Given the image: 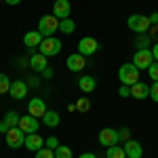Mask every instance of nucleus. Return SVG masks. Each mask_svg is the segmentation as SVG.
Returning <instances> with one entry per match:
<instances>
[{
	"label": "nucleus",
	"mask_w": 158,
	"mask_h": 158,
	"mask_svg": "<svg viewBox=\"0 0 158 158\" xmlns=\"http://www.w3.org/2000/svg\"><path fill=\"white\" fill-rule=\"evenodd\" d=\"M59 30V19L55 15H42L40 21H38V32L42 34V38L53 36L55 32Z\"/></svg>",
	"instance_id": "nucleus-1"
},
{
	"label": "nucleus",
	"mask_w": 158,
	"mask_h": 158,
	"mask_svg": "<svg viewBox=\"0 0 158 158\" xmlns=\"http://www.w3.org/2000/svg\"><path fill=\"white\" fill-rule=\"evenodd\" d=\"M118 78H120L122 85H127V86H133L135 82H139V70H137V65L135 63H124V65H120Z\"/></svg>",
	"instance_id": "nucleus-2"
},
{
	"label": "nucleus",
	"mask_w": 158,
	"mask_h": 158,
	"mask_svg": "<svg viewBox=\"0 0 158 158\" xmlns=\"http://www.w3.org/2000/svg\"><path fill=\"white\" fill-rule=\"evenodd\" d=\"M127 23H129V30H133L135 34H148V32H150V27H152L150 17H146V15H139V13L131 15Z\"/></svg>",
	"instance_id": "nucleus-3"
},
{
	"label": "nucleus",
	"mask_w": 158,
	"mask_h": 158,
	"mask_svg": "<svg viewBox=\"0 0 158 158\" xmlns=\"http://www.w3.org/2000/svg\"><path fill=\"white\" fill-rule=\"evenodd\" d=\"M61 49H63V44H61L59 38H55V36L42 38V42H40V53H42L44 57H53V55H59Z\"/></svg>",
	"instance_id": "nucleus-4"
},
{
	"label": "nucleus",
	"mask_w": 158,
	"mask_h": 158,
	"mask_svg": "<svg viewBox=\"0 0 158 158\" xmlns=\"http://www.w3.org/2000/svg\"><path fill=\"white\" fill-rule=\"evenodd\" d=\"M133 63L137 65V70H148L152 63H154V55L152 49H139L133 57Z\"/></svg>",
	"instance_id": "nucleus-5"
},
{
	"label": "nucleus",
	"mask_w": 158,
	"mask_h": 158,
	"mask_svg": "<svg viewBox=\"0 0 158 158\" xmlns=\"http://www.w3.org/2000/svg\"><path fill=\"white\" fill-rule=\"evenodd\" d=\"M23 143H25V133L19 127H13L6 131V146L9 148L17 150V148H23Z\"/></svg>",
	"instance_id": "nucleus-6"
},
{
	"label": "nucleus",
	"mask_w": 158,
	"mask_h": 158,
	"mask_svg": "<svg viewBox=\"0 0 158 158\" xmlns=\"http://www.w3.org/2000/svg\"><path fill=\"white\" fill-rule=\"evenodd\" d=\"M97 51H99V42L95 38H91V36L80 38V42H78V53H80V55L91 57V55H95Z\"/></svg>",
	"instance_id": "nucleus-7"
},
{
	"label": "nucleus",
	"mask_w": 158,
	"mask_h": 158,
	"mask_svg": "<svg viewBox=\"0 0 158 158\" xmlns=\"http://www.w3.org/2000/svg\"><path fill=\"white\" fill-rule=\"evenodd\" d=\"M118 141H120V137H118L116 129H101L99 131V143L103 148H112V146H116Z\"/></svg>",
	"instance_id": "nucleus-8"
},
{
	"label": "nucleus",
	"mask_w": 158,
	"mask_h": 158,
	"mask_svg": "<svg viewBox=\"0 0 158 158\" xmlns=\"http://www.w3.org/2000/svg\"><path fill=\"white\" fill-rule=\"evenodd\" d=\"M47 112H49V110H47V103H44V99H40V97L30 99V103H27V114H32L34 118H42Z\"/></svg>",
	"instance_id": "nucleus-9"
},
{
	"label": "nucleus",
	"mask_w": 158,
	"mask_h": 158,
	"mask_svg": "<svg viewBox=\"0 0 158 158\" xmlns=\"http://www.w3.org/2000/svg\"><path fill=\"white\" fill-rule=\"evenodd\" d=\"M17 127H19L25 135H30V133H36L40 124H38V118H34L32 114H25V116L19 118V124H17Z\"/></svg>",
	"instance_id": "nucleus-10"
},
{
	"label": "nucleus",
	"mask_w": 158,
	"mask_h": 158,
	"mask_svg": "<svg viewBox=\"0 0 158 158\" xmlns=\"http://www.w3.org/2000/svg\"><path fill=\"white\" fill-rule=\"evenodd\" d=\"M70 13H72V4H70V0H55V4H53V15H55L59 21H61V19H68Z\"/></svg>",
	"instance_id": "nucleus-11"
},
{
	"label": "nucleus",
	"mask_w": 158,
	"mask_h": 158,
	"mask_svg": "<svg viewBox=\"0 0 158 158\" xmlns=\"http://www.w3.org/2000/svg\"><path fill=\"white\" fill-rule=\"evenodd\" d=\"M65 65H68V70H70V72H82V70H85V65H86V59H85V55L74 53V55L68 57Z\"/></svg>",
	"instance_id": "nucleus-12"
},
{
	"label": "nucleus",
	"mask_w": 158,
	"mask_h": 158,
	"mask_svg": "<svg viewBox=\"0 0 158 158\" xmlns=\"http://www.w3.org/2000/svg\"><path fill=\"white\" fill-rule=\"evenodd\" d=\"M124 154H127V158H141L143 156V148H141L139 141L129 139V141H124Z\"/></svg>",
	"instance_id": "nucleus-13"
},
{
	"label": "nucleus",
	"mask_w": 158,
	"mask_h": 158,
	"mask_svg": "<svg viewBox=\"0 0 158 158\" xmlns=\"http://www.w3.org/2000/svg\"><path fill=\"white\" fill-rule=\"evenodd\" d=\"M23 146L27 148V150H32V152H38V150L44 148V139H42L38 133H30V135H25V143Z\"/></svg>",
	"instance_id": "nucleus-14"
},
{
	"label": "nucleus",
	"mask_w": 158,
	"mask_h": 158,
	"mask_svg": "<svg viewBox=\"0 0 158 158\" xmlns=\"http://www.w3.org/2000/svg\"><path fill=\"white\" fill-rule=\"evenodd\" d=\"M11 97L13 99H23L25 93H27V85H25L23 80H15V82H11Z\"/></svg>",
	"instance_id": "nucleus-15"
},
{
	"label": "nucleus",
	"mask_w": 158,
	"mask_h": 158,
	"mask_svg": "<svg viewBox=\"0 0 158 158\" xmlns=\"http://www.w3.org/2000/svg\"><path fill=\"white\" fill-rule=\"evenodd\" d=\"M131 97H135V99L150 97V86L143 85V82H135V85L131 86Z\"/></svg>",
	"instance_id": "nucleus-16"
},
{
	"label": "nucleus",
	"mask_w": 158,
	"mask_h": 158,
	"mask_svg": "<svg viewBox=\"0 0 158 158\" xmlns=\"http://www.w3.org/2000/svg\"><path fill=\"white\" fill-rule=\"evenodd\" d=\"M23 42H25V47L27 49H34V47H40V42H42V34L40 32H27L23 36Z\"/></svg>",
	"instance_id": "nucleus-17"
},
{
	"label": "nucleus",
	"mask_w": 158,
	"mask_h": 158,
	"mask_svg": "<svg viewBox=\"0 0 158 158\" xmlns=\"http://www.w3.org/2000/svg\"><path fill=\"white\" fill-rule=\"evenodd\" d=\"M95 86H97V82H95L93 76H82V78L78 80V89H80L82 93H93Z\"/></svg>",
	"instance_id": "nucleus-18"
},
{
	"label": "nucleus",
	"mask_w": 158,
	"mask_h": 158,
	"mask_svg": "<svg viewBox=\"0 0 158 158\" xmlns=\"http://www.w3.org/2000/svg\"><path fill=\"white\" fill-rule=\"evenodd\" d=\"M42 122H44L47 127H51V129H53V127H57V124L61 122V116L57 114V112H53V110H49V112H47V114L42 116Z\"/></svg>",
	"instance_id": "nucleus-19"
},
{
	"label": "nucleus",
	"mask_w": 158,
	"mask_h": 158,
	"mask_svg": "<svg viewBox=\"0 0 158 158\" xmlns=\"http://www.w3.org/2000/svg\"><path fill=\"white\" fill-rule=\"evenodd\" d=\"M30 65H32L34 70H38V72H42V70H47V57H44L42 53H38V55H34V57L30 59Z\"/></svg>",
	"instance_id": "nucleus-20"
},
{
	"label": "nucleus",
	"mask_w": 158,
	"mask_h": 158,
	"mask_svg": "<svg viewBox=\"0 0 158 158\" xmlns=\"http://www.w3.org/2000/svg\"><path fill=\"white\" fill-rule=\"evenodd\" d=\"M74 30H76V23H74L70 17H68V19H61V21H59V32H63V34H72Z\"/></svg>",
	"instance_id": "nucleus-21"
},
{
	"label": "nucleus",
	"mask_w": 158,
	"mask_h": 158,
	"mask_svg": "<svg viewBox=\"0 0 158 158\" xmlns=\"http://www.w3.org/2000/svg\"><path fill=\"white\" fill-rule=\"evenodd\" d=\"M74 110H76V112H80V114L89 112V110H91V99H89V97H80L78 101H76Z\"/></svg>",
	"instance_id": "nucleus-22"
},
{
	"label": "nucleus",
	"mask_w": 158,
	"mask_h": 158,
	"mask_svg": "<svg viewBox=\"0 0 158 158\" xmlns=\"http://www.w3.org/2000/svg\"><path fill=\"white\" fill-rule=\"evenodd\" d=\"M19 118H21V116H19V114H17V112H6V116H4V122H6V124H9V127H17V124H19Z\"/></svg>",
	"instance_id": "nucleus-23"
},
{
	"label": "nucleus",
	"mask_w": 158,
	"mask_h": 158,
	"mask_svg": "<svg viewBox=\"0 0 158 158\" xmlns=\"http://www.w3.org/2000/svg\"><path fill=\"white\" fill-rule=\"evenodd\" d=\"M108 158H127V154H124V148H118V146L108 148Z\"/></svg>",
	"instance_id": "nucleus-24"
},
{
	"label": "nucleus",
	"mask_w": 158,
	"mask_h": 158,
	"mask_svg": "<svg viewBox=\"0 0 158 158\" xmlns=\"http://www.w3.org/2000/svg\"><path fill=\"white\" fill-rule=\"evenodd\" d=\"M55 158H72V148H68V146L55 148Z\"/></svg>",
	"instance_id": "nucleus-25"
},
{
	"label": "nucleus",
	"mask_w": 158,
	"mask_h": 158,
	"mask_svg": "<svg viewBox=\"0 0 158 158\" xmlns=\"http://www.w3.org/2000/svg\"><path fill=\"white\" fill-rule=\"evenodd\" d=\"M11 91V80H9V76L6 74H0V95L2 93H9Z\"/></svg>",
	"instance_id": "nucleus-26"
},
{
	"label": "nucleus",
	"mask_w": 158,
	"mask_h": 158,
	"mask_svg": "<svg viewBox=\"0 0 158 158\" xmlns=\"http://www.w3.org/2000/svg\"><path fill=\"white\" fill-rule=\"evenodd\" d=\"M36 158H55V150H51V148H42V150H38L36 152Z\"/></svg>",
	"instance_id": "nucleus-27"
},
{
	"label": "nucleus",
	"mask_w": 158,
	"mask_h": 158,
	"mask_svg": "<svg viewBox=\"0 0 158 158\" xmlns=\"http://www.w3.org/2000/svg\"><path fill=\"white\" fill-rule=\"evenodd\" d=\"M148 42H150V34H139V36H137V40H135V44H137L139 49H146Z\"/></svg>",
	"instance_id": "nucleus-28"
},
{
	"label": "nucleus",
	"mask_w": 158,
	"mask_h": 158,
	"mask_svg": "<svg viewBox=\"0 0 158 158\" xmlns=\"http://www.w3.org/2000/svg\"><path fill=\"white\" fill-rule=\"evenodd\" d=\"M148 74H150V78H152L154 82H158V61H154V63L148 68Z\"/></svg>",
	"instance_id": "nucleus-29"
},
{
	"label": "nucleus",
	"mask_w": 158,
	"mask_h": 158,
	"mask_svg": "<svg viewBox=\"0 0 158 158\" xmlns=\"http://www.w3.org/2000/svg\"><path fill=\"white\" fill-rule=\"evenodd\" d=\"M44 146L55 150V148H59V141H57V137H49V139H44Z\"/></svg>",
	"instance_id": "nucleus-30"
},
{
	"label": "nucleus",
	"mask_w": 158,
	"mask_h": 158,
	"mask_svg": "<svg viewBox=\"0 0 158 158\" xmlns=\"http://www.w3.org/2000/svg\"><path fill=\"white\" fill-rule=\"evenodd\" d=\"M118 137H120V141H129L131 139V131L129 129H120L118 131Z\"/></svg>",
	"instance_id": "nucleus-31"
},
{
	"label": "nucleus",
	"mask_w": 158,
	"mask_h": 158,
	"mask_svg": "<svg viewBox=\"0 0 158 158\" xmlns=\"http://www.w3.org/2000/svg\"><path fill=\"white\" fill-rule=\"evenodd\" d=\"M150 97H152V99L158 103V82H154V85L150 86Z\"/></svg>",
	"instance_id": "nucleus-32"
},
{
	"label": "nucleus",
	"mask_w": 158,
	"mask_h": 158,
	"mask_svg": "<svg viewBox=\"0 0 158 158\" xmlns=\"http://www.w3.org/2000/svg\"><path fill=\"white\" fill-rule=\"evenodd\" d=\"M118 93H120V97H131V86L122 85L120 89H118Z\"/></svg>",
	"instance_id": "nucleus-33"
},
{
	"label": "nucleus",
	"mask_w": 158,
	"mask_h": 158,
	"mask_svg": "<svg viewBox=\"0 0 158 158\" xmlns=\"http://www.w3.org/2000/svg\"><path fill=\"white\" fill-rule=\"evenodd\" d=\"M150 36H152V38H158V23L150 27Z\"/></svg>",
	"instance_id": "nucleus-34"
},
{
	"label": "nucleus",
	"mask_w": 158,
	"mask_h": 158,
	"mask_svg": "<svg viewBox=\"0 0 158 158\" xmlns=\"http://www.w3.org/2000/svg\"><path fill=\"white\" fill-rule=\"evenodd\" d=\"M9 129H11V127H9V124H6L4 120L0 122V133H4V135H6V131H9Z\"/></svg>",
	"instance_id": "nucleus-35"
},
{
	"label": "nucleus",
	"mask_w": 158,
	"mask_h": 158,
	"mask_svg": "<svg viewBox=\"0 0 158 158\" xmlns=\"http://www.w3.org/2000/svg\"><path fill=\"white\" fill-rule=\"evenodd\" d=\"M152 55H154V61H158V42L152 47Z\"/></svg>",
	"instance_id": "nucleus-36"
},
{
	"label": "nucleus",
	"mask_w": 158,
	"mask_h": 158,
	"mask_svg": "<svg viewBox=\"0 0 158 158\" xmlns=\"http://www.w3.org/2000/svg\"><path fill=\"white\" fill-rule=\"evenodd\" d=\"M150 21H152V25L158 23V13H152V15H150Z\"/></svg>",
	"instance_id": "nucleus-37"
},
{
	"label": "nucleus",
	"mask_w": 158,
	"mask_h": 158,
	"mask_svg": "<svg viewBox=\"0 0 158 158\" xmlns=\"http://www.w3.org/2000/svg\"><path fill=\"white\" fill-rule=\"evenodd\" d=\"M78 158H97V156H95L93 152H85V154H80Z\"/></svg>",
	"instance_id": "nucleus-38"
},
{
	"label": "nucleus",
	"mask_w": 158,
	"mask_h": 158,
	"mask_svg": "<svg viewBox=\"0 0 158 158\" xmlns=\"http://www.w3.org/2000/svg\"><path fill=\"white\" fill-rule=\"evenodd\" d=\"M4 2H6V4H11V6H15V4H19L21 0H4Z\"/></svg>",
	"instance_id": "nucleus-39"
},
{
	"label": "nucleus",
	"mask_w": 158,
	"mask_h": 158,
	"mask_svg": "<svg viewBox=\"0 0 158 158\" xmlns=\"http://www.w3.org/2000/svg\"><path fill=\"white\" fill-rule=\"evenodd\" d=\"M0 2H2V0H0Z\"/></svg>",
	"instance_id": "nucleus-40"
}]
</instances>
